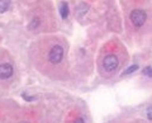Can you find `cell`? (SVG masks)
Instances as JSON below:
<instances>
[{
    "label": "cell",
    "instance_id": "obj_2",
    "mask_svg": "<svg viewBox=\"0 0 152 123\" xmlns=\"http://www.w3.org/2000/svg\"><path fill=\"white\" fill-rule=\"evenodd\" d=\"M146 19H147L146 13L143 10H141V9H136V10H133L131 13V20L136 27H142L145 24Z\"/></svg>",
    "mask_w": 152,
    "mask_h": 123
},
{
    "label": "cell",
    "instance_id": "obj_8",
    "mask_svg": "<svg viewBox=\"0 0 152 123\" xmlns=\"http://www.w3.org/2000/svg\"><path fill=\"white\" fill-rule=\"evenodd\" d=\"M137 70H138V65H132V66H129V67H128L122 75H123V76H124V75H129V74H132V72L137 71Z\"/></svg>",
    "mask_w": 152,
    "mask_h": 123
},
{
    "label": "cell",
    "instance_id": "obj_6",
    "mask_svg": "<svg viewBox=\"0 0 152 123\" xmlns=\"http://www.w3.org/2000/svg\"><path fill=\"white\" fill-rule=\"evenodd\" d=\"M88 9H89V7L86 5V4H80V5L77 7V9H76V14H77V17L81 18L84 14H86Z\"/></svg>",
    "mask_w": 152,
    "mask_h": 123
},
{
    "label": "cell",
    "instance_id": "obj_12",
    "mask_svg": "<svg viewBox=\"0 0 152 123\" xmlns=\"http://www.w3.org/2000/svg\"><path fill=\"white\" fill-rule=\"evenodd\" d=\"M20 123H29V122H26V121H24V122H20Z\"/></svg>",
    "mask_w": 152,
    "mask_h": 123
},
{
    "label": "cell",
    "instance_id": "obj_7",
    "mask_svg": "<svg viewBox=\"0 0 152 123\" xmlns=\"http://www.w3.org/2000/svg\"><path fill=\"white\" fill-rule=\"evenodd\" d=\"M10 8V0H0V13H5Z\"/></svg>",
    "mask_w": 152,
    "mask_h": 123
},
{
    "label": "cell",
    "instance_id": "obj_11",
    "mask_svg": "<svg viewBox=\"0 0 152 123\" xmlns=\"http://www.w3.org/2000/svg\"><path fill=\"white\" fill-rule=\"evenodd\" d=\"M74 123H85V122H84V119H83V118H77V119H76Z\"/></svg>",
    "mask_w": 152,
    "mask_h": 123
},
{
    "label": "cell",
    "instance_id": "obj_10",
    "mask_svg": "<svg viewBox=\"0 0 152 123\" xmlns=\"http://www.w3.org/2000/svg\"><path fill=\"white\" fill-rule=\"evenodd\" d=\"M23 99H26V100H28V102H32L33 100V99H34V98H32V97H28V95H26V94H23Z\"/></svg>",
    "mask_w": 152,
    "mask_h": 123
},
{
    "label": "cell",
    "instance_id": "obj_4",
    "mask_svg": "<svg viewBox=\"0 0 152 123\" xmlns=\"http://www.w3.org/2000/svg\"><path fill=\"white\" fill-rule=\"evenodd\" d=\"M13 66L9 64H1L0 65V79H8L13 75Z\"/></svg>",
    "mask_w": 152,
    "mask_h": 123
},
{
    "label": "cell",
    "instance_id": "obj_3",
    "mask_svg": "<svg viewBox=\"0 0 152 123\" xmlns=\"http://www.w3.org/2000/svg\"><path fill=\"white\" fill-rule=\"evenodd\" d=\"M118 59H117V56H114V55H109L107 56L105 59H104L103 61V67L105 71L108 72H113L114 70H115L118 67Z\"/></svg>",
    "mask_w": 152,
    "mask_h": 123
},
{
    "label": "cell",
    "instance_id": "obj_1",
    "mask_svg": "<svg viewBox=\"0 0 152 123\" xmlns=\"http://www.w3.org/2000/svg\"><path fill=\"white\" fill-rule=\"evenodd\" d=\"M62 57H64V48L62 47L58 46V45L52 47L51 51H50V55H48V59L51 61V64H53V65L60 64Z\"/></svg>",
    "mask_w": 152,
    "mask_h": 123
},
{
    "label": "cell",
    "instance_id": "obj_9",
    "mask_svg": "<svg viewBox=\"0 0 152 123\" xmlns=\"http://www.w3.org/2000/svg\"><path fill=\"white\" fill-rule=\"evenodd\" d=\"M142 72H143V75H147V76L152 78V67H150V66H148V67H145Z\"/></svg>",
    "mask_w": 152,
    "mask_h": 123
},
{
    "label": "cell",
    "instance_id": "obj_5",
    "mask_svg": "<svg viewBox=\"0 0 152 123\" xmlns=\"http://www.w3.org/2000/svg\"><path fill=\"white\" fill-rule=\"evenodd\" d=\"M60 14H61V18L62 19H66L69 17V5L67 3H61L60 4Z\"/></svg>",
    "mask_w": 152,
    "mask_h": 123
}]
</instances>
